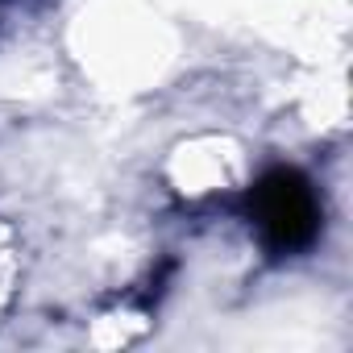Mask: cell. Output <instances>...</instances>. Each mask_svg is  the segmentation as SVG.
<instances>
[{
    "instance_id": "obj_1",
    "label": "cell",
    "mask_w": 353,
    "mask_h": 353,
    "mask_svg": "<svg viewBox=\"0 0 353 353\" xmlns=\"http://www.w3.org/2000/svg\"><path fill=\"white\" fill-rule=\"evenodd\" d=\"M245 216L258 229L262 245L274 254H299L320 233V200L299 170H270L250 188Z\"/></svg>"
}]
</instances>
